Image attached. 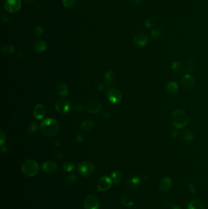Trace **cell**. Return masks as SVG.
<instances>
[{
  "label": "cell",
  "instance_id": "obj_1",
  "mask_svg": "<svg viewBox=\"0 0 208 209\" xmlns=\"http://www.w3.org/2000/svg\"><path fill=\"white\" fill-rule=\"evenodd\" d=\"M40 128L46 136L52 137L56 135L59 130V125L55 119L47 118L41 123Z\"/></svg>",
  "mask_w": 208,
  "mask_h": 209
},
{
  "label": "cell",
  "instance_id": "obj_2",
  "mask_svg": "<svg viewBox=\"0 0 208 209\" xmlns=\"http://www.w3.org/2000/svg\"><path fill=\"white\" fill-rule=\"evenodd\" d=\"M189 122V116L183 110H176L172 114L173 125L176 129H182Z\"/></svg>",
  "mask_w": 208,
  "mask_h": 209
},
{
  "label": "cell",
  "instance_id": "obj_3",
  "mask_svg": "<svg viewBox=\"0 0 208 209\" xmlns=\"http://www.w3.org/2000/svg\"><path fill=\"white\" fill-rule=\"evenodd\" d=\"M22 170L25 176L33 177L39 172V165L34 160H27L22 165Z\"/></svg>",
  "mask_w": 208,
  "mask_h": 209
},
{
  "label": "cell",
  "instance_id": "obj_4",
  "mask_svg": "<svg viewBox=\"0 0 208 209\" xmlns=\"http://www.w3.org/2000/svg\"><path fill=\"white\" fill-rule=\"evenodd\" d=\"M79 174L85 177H90L94 173L95 166L90 161H82L77 165Z\"/></svg>",
  "mask_w": 208,
  "mask_h": 209
},
{
  "label": "cell",
  "instance_id": "obj_5",
  "mask_svg": "<svg viewBox=\"0 0 208 209\" xmlns=\"http://www.w3.org/2000/svg\"><path fill=\"white\" fill-rule=\"evenodd\" d=\"M21 7V0H5L4 3V8L9 13H14L18 12Z\"/></svg>",
  "mask_w": 208,
  "mask_h": 209
},
{
  "label": "cell",
  "instance_id": "obj_6",
  "mask_svg": "<svg viewBox=\"0 0 208 209\" xmlns=\"http://www.w3.org/2000/svg\"><path fill=\"white\" fill-rule=\"evenodd\" d=\"M55 108L58 113L65 115L70 111L71 105L67 100L59 99L55 103Z\"/></svg>",
  "mask_w": 208,
  "mask_h": 209
},
{
  "label": "cell",
  "instance_id": "obj_7",
  "mask_svg": "<svg viewBox=\"0 0 208 209\" xmlns=\"http://www.w3.org/2000/svg\"><path fill=\"white\" fill-rule=\"evenodd\" d=\"M112 181L107 176L101 177L97 183V188L100 191H105L110 188L112 185Z\"/></svg>",
  "mask_w": 208,
  "mask_h": 209
},
{
  "label": "cell",
  "instance_id": "obj_8",
  "mask_svg": "<svg viewBox=\"0 0 208 209\" xmlns=\"http://www.w3.org/2000/svg\"><path fill=\"white\" fill-rule=\"evenodd\" d=\"M107 97L111 102L117 104L121 101L122 95L119 89L117 88H111L107 92Z\"/></svg>",
  "mask_w": 208,
  "mask_h": 209
},
{
  "label": "cell",
  "instance_id": "obj_9",
  "mask_svg": "<svg viewBox=\"0 0 208 209\" xmlns=\"http://www.w3.org/2000/svg\"><path fill=\"white\" fill-rule=\"evenodd\" d=\"M84 207L86 209H98L99 201L95 196L89 195L84 200Z\"/></svg>",
  "mask_w": 208,
  "mask_h": 209
},
{
  "label": "cell",
  "instance_id": "obj_10",
  "mask_svg": "<svg viewBox=\"0 0 208 209\" xmlns=\"http://www.w3.org/2000/svg\"><path fill=\"white\" fill-rule=\"evenodd\" d=\"M195 84L194 77L190 74L185 75L181 79V84L182 86L187 90L192 89L195 86Z\"/></svg>",
  "mask_w": 208,
  "mask_h": 209
},
{
  "label": "cell",
  "instance_id": "obj_11",
  "mask_svg": "<svg viewBox=\"0 0 208 209\" xmlns=\"http://www.w3.org/2000/svg\"><path fill=\"white\" fill-rule=\"evenodd\" d=\"M101 104L98 100H91L87 104V110L92 114H97L101 110Z\"/></svg>",
  "mask_w": 208,
  "mask_h": 209
},
{
  "label": "cell",
  "instance_id": "obj_12",
  "mask_svg": "<svg viewBox=\"0 0 208 209\" xmlns=\"http://www.w3.org/2000/svg\"><path fill=\"white\" fill-rule=\"evenodd\" d=\"M166 90L167 94L170 96H175L178 92V85L176 82L171 81L167 83Z\"/></svg>",
  "mask_w": 208,
  "mask_h": 209
},
{
  "label": "cell",
  "instance_id": "obj_13",
  "mask_svg": "<svg viewBox=\"0 0 208 209\" xmlns=\"http://www.w3.org/2000/svg\"><path fill=\"white\" fill-rule=\"evenodd\" d=\"M134 43L139 47H143L146 45L148 42V37L143 34H137L134 38Z\"/></svg>",
  "mask_w": 208,
  "mask_h": 209
},
{
  "label": "cell",
  "instance_id": "obj_14",
  "mask_svg": "<svg viewBox=\"0 0 208 209\" xmlns=\"http://www.w3.org/2000/svg\"><path fill=\"white\" fill-rule=\"evenodd\" d=\"M34 116L37 119H42L45 115V108L43 105L37 104L34 109Z\"/></svg>",
  "mask_w": 208,
  "mask_h": 209
},
{
  "label": "cell",
  "instance_id": "obj_15",
  "mask_svg": "<svg viewBox=\"0 0 208 209\" xmlns=\"http://www.w3.org/2000/svg\"><path fill=\"white\" fill-rule=\"evenodd\" d=\"M57 164L53 161H47L42 165V169L44 172L47 173H52L57 169Z\"/></svg>",
  "mask_w": 208,
  "mask_h": 209
},
{
  "label": "cell",
  "instance_id": "obj_16",
  "mask_svg": "<svg viewBox=\"0 0 208 209\" xmlns=\"http://www.w3.org/2000/svg\"><path fill=\"white\" fill-rule=\"evenodd\" d=\"M47 43L43 40H37L33 43V48L37 52H43L47 50Z\"/></svg>",
  "mask_w": 208,
  "mask_h": 209
},
{
  "label": "cell",
  "instance_id": "obj_17",
  "mask_svg": "<svg viewBox=\"0 0 208 209\" xmlns=\"http://www.w3.org/2000/svg\"><path fill=\"white\" fill-rule=\"evenodd\" d=\"M56 90L57 94L61 97H65L68 94V88L67 85L63 83H59L57 85Z\"/></svg>",
  "mask_w": 208,
  "mask_h": 209
},
{
  "label": "cell",
  "instance_id": "obj_18",
  "mask_svg": "<svg viewBox=\"0 0 208 209\" xmlns=\"http://www.w3.org/2000/svg\"><path fill=\"white\" fill-rule=\"evenodd\" d=\"M171 185V180L169 177H166L161 181L159 182V188L161 191H167L169 190Z\"/></svg>",
  "mask_w": 208,
  "mask_h": 209
},
{
  "label": "cell",
  "instance_id": "obj_19",
  "mask_svg": "<svg viewBox=\"0 0 208 209\" xmlns=\"http://www.w3.org/2000/svg\"><path fill=\"white\" fill-rule=\"evenodd\" d=\"M140 182V179L137 176H134L130 178L127 182V188L129 190H133L136 189Z\"/></svg>",
  "mask_w": 208,
  "mask_h": 209
},
{
  "label": "cell",
  "instance_id": "obj_20",
  "mask_svg": "<svg viewBox=\"0 0 208 209\" xmlns=\"http://www.w3.org/2000/svg\"><path fill=\"white\" fill-rule=\"evenodd\" d=\"M94 127V122L91 120H88L84 121L81 124V130L85 132L91 131Z\"/></svg>",
  "mask_w": 208,
  "mask_h": 209
},
{
  "label": "cell",
  "instance_id": "obj_21",
  "mask_svg": "<svg viewBox=\"0 0 208 209\" xmlns=\"http://www.w3.org/2000/svg\"><path fill=\"white\" fill-rule=\"evenodd\" d=\"M171 69L173 72L178 74L181 75L184 72V67L181 63L179 62H175L171 64Z\"/></svg>",
  "mask_w": 208,
  "mask_h": 209
},
{
  "label": "cell",
  "instance_id": "obj_22",
  "mask_svg": "<svg viewBox=\"0 0 208 209\" xmlns=\"http://www.w3.org/2000/svg\"><path fill=\"white\" fill-rule=\"evenodd\" d=\"M180 137L182 140L186 141H191L194 138L192 133L190 131L185 129L182 130L180 132Z\"/></svg>",
  "mask_w": 208,
  "mask_h": 209
},
{
  "label": "cell",
  "instance_id": "obj_23",
  "mask_svg": "<svg viewBox=\"0 0 208 209\" xmlns=\"http://www.w3.org/2000/svg\"><path fill=\"white\" fill-rule=\"evenodd\" d=\"M114 73L113 71L109 70L108 72H106L104 76V80L106 84L107 85L111 84L114 81Z\"/></svg>",
  "mask_w": 208,
  "mask_h": 209
},
{
  "label": "cell",
  "instance_id": "obj_24",
  "mask_svg": "<svg viewBox=\"0 0 208 209\" xmlns=\"http://www.w3.org/2000/svg\"><path fill=\"white\" fill-rule=\"evenodd\" d=\"M187 209H204V206L201 202L195 200L188 205Z\"/></svg>",
  "mask_w": 208,
  "mask_h": 209
},
{
  "label": "cell",
  "instance_id": "obj_25",
  "mask_svg": "<svg viewBox=\"0 0 208 209\" xmlns=\"http://www.w3.org/2000/svg\"><path fill=\"white\" fill-rule=\"evenodd\" d=\"M111 177L113 183L119 184L121 178V173L118 171H115L111 173Z\"/></svg>",
  "mask_w": 208,
  "mask_h": 209
},
{
  "label": "cell",
  "instance_id": "obj_26",
  "mask_svg": "<svg viewBox=\"0 0 208 209\" xmlns=\"http://www.w3.org/2000/svg\"><path fill=\"white\" fill-rule=\"evenodd\" d=\"M77 180V176L75 174H71L67 176L65 179V182L68 185H73L76 182Z\"/></svg>",
  "mask_w": 208,
  "mask_h": 209
},
{
  "label": "cell",
  "instance_id": "obj_27",
  "mask_svg": "<svg viewBox=\"0 0 208 209\" xmlns=\"http://www.w3.org/2000/svg\"><path fill=\"white\" fill-rule=\"evenodd\" d=\"M1 52L4 54H11L15 52V48L12 45H5L2 47Z\"/></svg>",
  "mask_w": 208,
  "mask_h": 209
},
{
  "label": "cell",
  "instance_id": "obj_28",
  "mask_svg": "<svg viewBox=\"0 0 208 209\" xmlns=\"http://www.w3.org/2000/svg\"><path fill=\"white\" fill-rule=\"evenodd\" d=\"M38 129V125L36 122H32L29 125L27 128V133L29 135H32L35 133Z\"/></svg>",
  "mask_w": 208,
  "mask_h": 209
},
{
  "label": "cell",
  "instance_id": "obj_29",
  "mask_svg": "<svg viewBox=\"0 0 208 209\" xmlns=\"http://www.w3.org/2000/svg\"><path fill=\"white\" fill-rule=\"evenodd\" d=\"M44 29L40 25H37L34 28V35L36 37H39L42 35Z\"/></svg>",
  "mask_w": 208,
  "mask_h": 209
},
{
  "label": "cell",
  "instance_id": "obj_30",
  "mask_svg": "<svg viewBox=\"0 0 208 209\" xmlns=\"http://www.w3.org/2000/svg\"><path fill=\"white\" fill-rule=\"evenodd\" d=\"M186 67L189 72L193 71L195 68V63L193 59H189L186 63Z\"/></svg>",
  "mask_w": 208,
  "mask_h": 209
},
{
  "label": "cell",
  "instance_id": "obj_31",
  "mask_svg": "<svg viewBox=\"0 0 208 209\" xmlns=\"http://www.w3.org/2000/svg\"><path fill=\"white\" fill-rule=\"evenodd\" d=\"M75 169V165L72 162H67L63 165V170L67 172L72 171Z\"/></svg>",
  "mask_w": 208,
  "mask_h": 209
},
{
  "label": "cell",
  "instance_id": "obj_32",
  "mask_svg": "<svg viewBox=\"0 0 208 209\" xmlns=\"http://www.w3.org/2000/svg\"><path fill=\"white\" fill-rule=\"evenodd\" d=\"M62 3L66 8H71L75 4V0H62Z\"/></svg>",
  "mask_w": 208,
  "mask_h": 209
},
{
  "label": "cell",
  "instance_id": "obj_33",
  "mask_svg": "<svg viewBox=\"0 0 208 209\" xmlns=\"http://www.w3.org/2000/svg\"><path fill=\"white\" fill-rule=\"evenodd\" d=\"M161 35V31L159 30V29L154 30L151 33L152 38L154 39H157L159 38Z\"/></svg>",
  "mask_w": 208,
  "mask_h": 209
},
{
  "label": "cell",
  "instance_id": "obj_34",
  "mask_svg": "<svg viewBox=\"0 0 208 209\" xmlns=\"http://www.w3.org/2000/svg\"><path fill=\"white\" fill-rule=\"evenodd\" d=\"M155 19L150 18L145 22V26L147 28H151L153 25H155Z\"/></svg>",
  "mask_w": 208,
  "mask_h": 209
},
{
  "label": "cell",
  "instance_id": "obj_35",
  "mask_svg": "<svg viewBox=\"0 0 208 209\" xmlns=\"http://www.w3.org/2000/svg\"><path fill=\"white\" fill-rule=\"evenodd\" d=\"M75 110L79 113H81L84 111V107L81 104H77L75 106Z\"/></svg>",
  "mask_w": 208,
  "mask_h": 209
},
{
  "label": "cell",
  "instance_id": "obj_36",
  "mask_svg": "<svg viewBox=\"0 0 208 209\" xmlns=\"http://www.w3.org/2000/svg\"><path fill=\"white\" fill-rule=\"evenodd\" d=\"M5 142V135L3 133L2 131L0 132V143H1V146H2Z\"/></svg>",
  "mask_w": 208,
  "mask_h": 209
},
{
  "label": "cell",
  "instance_id": "obj_37",
  "mask_svg": "<svg viewBox=\"0 0 208 209\" xmlns=\"http://www.w3.org/2000/svg\"><path fill=\"white\" fill-rule=\"evenodd\" d=\"M178 133H178V129H173V130L171 131V137L173 138H177V136H178Z\"/></svg>",
  "mask_w": 208,
  "mask_h": 209
},
{
  "label": "cell",
  "instance_id": "obj_38",
  "mask_svg": "<svg viewBox=\"0 0 208 209\" xmlns=\"http://www.w3.org/2000/svg\"><path fill=\"white\" fill-rule=\"evenodd\" d=\"M9 16L7 15H6V14H2V15H1V20L2 22H6L8 21L9 20Z\"/></svg>",
  "mask_w": 208,
  "mask_h": 209
},
{
  "label": "cell",
  "instance_id": "obj_39",
  "mask_svg": "<svg viewBox=\"0 0 208 209\" xmlns=\"http://www.w3.org/2000/svg\"><path fill=\"white\" fill-rule=\"evenodd\" d=\"M128 1L132 4H138L141 2L142 0H128Z\"/></svg>",
  "mask_w": 208,
  "mask_h": 209
},
{
  "label": "cell",
  "instance_id": "obj_40",
  "mask_svg": "<svg viewBox=\"0 0 208 209\" xmlns=\"http://www.w3.org/2000/svg\"><path fill=\"white\" fill-rule=\"evenodd\" d=\"M104 117L106 118V119H109V117H110V114L109 112L107 111H106L104 113Z\"/></svg>",
  "mask_w": 208,
  "mask_h": 209
},
{
  "label": "cell",
  "instance_id": "obj_41",
  "mask_svg": "<svg viewBox=\"0 0 208 209\" xmlns=\"http://www.w3.org/2000/svg\"><path fill=\"white\" fill-rule=\"evenodd\" d=\"M22 1L26 4H31L34 1V0H22Z\"/></svg>",
  "mask_w": 208,
  "mask_h": 209
},
{
  "label": "cell",
  "instance_id": "obj_42",
  "mask_svg": "<svg viewBox=\"0 0 208 209\" xmlns=\"http://www.w3.org/2000/svg\"><path fill=\"white\" fill-rule=\"evenodd\" d=\"M98 89L100 91H102V90H103L104 88H103V86L102 85H101V86H98Z\"/></svg>",
  "mask_w": 208,
  "mask_h": 209
}]
</instances>
